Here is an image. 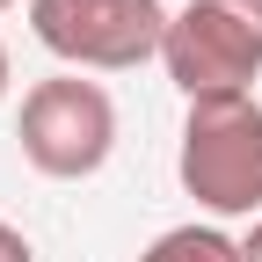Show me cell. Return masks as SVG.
I'll return each mask as SVG.
<instances>
[{
    "label": "cell",
    "instance_id": "obj_1",
    "mask_svg": "<svg viewBox=\"0 0 262 262\" xmlns=\"http://www.w3.org/2000/svg\"><path fill=\"white\" fill-rule=\"evenodd\" d=\"M175 175L211 219H262V102L255 95H196L182 110Z\"/></svg>",
    "mask_w": 262,
    "mask_h": 262
},
{
    "label": "cell",
    "instance_id": "obj_2",
    "mask_svg": "<svg viewBox=\"0 0 262 262\" xmlns=\"http://www.w3.org/2000/svg\"><path fill=\"white\" fill-rule=\"evenodd\" d=\"M15 139L22 160L51 182H80L95 175L102 160L117 153V102L102 80H80V73H51L22 95V117H15Z\"/></svg>",
    "mask_w": 262,
    "mask_h": 262
},
{
    "label": "cell",
    "instance_id": "obj_3",
    "mask_svg": "<svg viewBox=\"0 0 262 262\" xmlns=\"http://www.w3.org/2000/svg\"><path fill=\"white\" fill-rule=\"evenodd\" d=\"M168 22L175 15L160 0H29L37 44L73 73H131V66L160 58Z\"/></svg>",
    "mask_w": 262,
    "mask_h": 262
},
{
    "label": "cell",
    "instance_id": "obj_4",
    "mask_svg": "<svg viewBox=\"0 0 262 262\" xmlns=\"http://www.w3.org/2000/svg\"><path fill=\"white\" fill-rule=\"evenodd\" d=\"M168 80L189 95H248L262 73V0H182L160 44Z\"/></svg>",
    "mask_w": 262,
    "mask_h": 262
},
{
    "label": "cell",
    "instance_id": "obj_5",
    "mask_svg": "<svg viewBox=\"0 0 262 262\" xmlns=\"http://www.w3.org/2000/svg\"><path fill=\"white\" fill-rule=\"evenodd\" d=\"M139 262H241V241H226L219 226H168Z\"/></svg>",
    "mask_w": 262,
    "mask_h": 262
},
{
    "label": "cell",
    "instance_id": "obj_6",
    "mask_svg": "<svg viewBox=\"0 0 262 262\" xmlns=\"http://www.w3.org/2000/svg\"><path fill=\"white\" fill-rule=\"evenodd\" d=\"M0 262H37L29 233H22V226H8V219H0Z\"/></svg>",
    "mask_w": 262,
    "mask_h": 262
},
{
    "label": "cell",
    "instance_id": "obj_7",
    "mask_svg": "<svg viewBox=\"0 0 262 262\" xmlns=\"http://www.w3.org/2000/svg\"><path fill=\"white\" fill-rule=\"evenodd\" d=\"M241 262H262V219L248 226V233H241Z\"/></svg>",
    "mask_w": 262,
    "mask_h": 262
},
{
    "label": "cell",
    "instance_id": "obj_8",
    "mask_svg": "<svg viewBox=\"0 0 262 262\" xmlns=\"http://www.w3.org/2000/svg\"><path fill=\"white\" fill-rule=\"evenodd\" d=\"M8 80H15V66H8V44H0V102H8Z\"/></svg>",
    "mask_w": 262,
    "mask_h": 262
},
{
    "label": "cell",
    "instance_id": "obj_9",
    "mask_svg": "<svg viewBox=\"0 0 262 262\" xmlns=\"http://www.w3.org/2000/svg\"><path fill=\"white\" fill-rule=\"evenodd\" d=\"M8 8H15V0H0V15H8Z\"/></svg>",
    "mask_w": 262,
    "mask_h": 262
}]
</instances>
